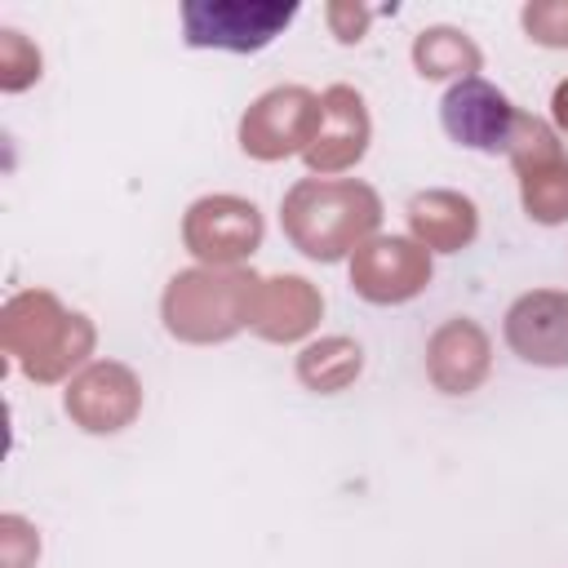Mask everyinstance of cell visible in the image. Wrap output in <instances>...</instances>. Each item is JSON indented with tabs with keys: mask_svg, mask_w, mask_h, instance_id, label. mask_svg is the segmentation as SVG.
Listing matches in <instances>:
<instances>
[{
	"mask_svg": "<svg viewBox=\"0 0 568 568\" xmlns=\"http://www.w3.org/2000/svg\"><path fill=\"white\" fill-rule=\"evenodd\" d=\"M324 133H315V142L320 146H311V160L315 164H346L351 155H359L364 151V102H359V93H351V89H328L324 93Z\"/></svg>",
	"mask_w": 568,
	"mask_h": 568,
	"instance_id": "cell-6",
	"label": "cell"
},
{
	"mask_svg": "<svg viewBox=\"0 0 568 568\" xmlns=\"http://www.w3.org/2000/svg\"><path fill=\"white\" fill-rule=\"evenodd\" d=\"M0 58H4V89H22L40 75V53L22 40V31H0Z\"/></svg>",
	"mask_w": 568,
	"mask_h": 568,
	"instance_id": "cell-10",
	"label": "cell"
},
{
	"mask_svg": "<svg viewBox=\"0 0 568 568\" xmlns=\"http://www.w3.org/2000/svg\"><path fill=\"white\" fill-rule=\"evenodd\" d=\"M506 337L532 364H568V297L559 293L519 297L510 306Z\"/></svg>",
	"mask_w": 568,
	"mask_h": 568,
	"instance_id": "cell-3",
	"label": "cell"
},
{
	"mask_svg": "<svg viewBox=\"0 0 568 568\" xmlns=\"http://www.w3.org/2000/svg\"><path fill=\"white\" fill-rule=\"evenodd\" d=\"M524 31L541 44H568V0H532L524 4Z\"/></svg>",
	"mask_w": 568,
	"mask_h": 568,
	"instance_id": "cell-9",
	"label": "cell"
},
{
	"mask_svg": "<svg viewBox=\"0 0 568 568\" xmlns=\"http://www.w3.org/2000/svg\"><path fill=\"white\" fill-rule=\"evenodd\" d=\"M186 235L204 257H235L257 240V213L253 204H240V200H204L191 213Z\"/></svg>",
	"mask_w": 568,
	"mask_h": 568,
	"instance_id": "cell-5",
	"label": "cell"
},
{
	"mask_svg": "<svg viewBox=\"0 0 568 568\" xmlns=\"http://www.w3.org/2000/svg\"><path fill=\"white\" fill-rule=\"evenodd\" d=\"M373 262H382V271H373V266H359V288L368 293V297H386V280H395V297H408L413 288H417V275H422V266L413 262V253H408V244L404 240H382V244H373V253H368Z\"/></svg>",
	"mask_w": 568,
	"mask_h": 568,
	"instance_id": "cell-8",
	"label": "cell"
},
{
	"mask_svg": "<svg viewBox=\"0 0 568 568\" xmlns=\"http://www.w3.org/2000/svg\"><path fill=\"white\" fill-rule=\"evenodd\" d=\"M439 115H444L448 138L462 146H475V151H510L515 129H519V111L506 102V93H497L479 75L457 80L448 89Z\"/></svg>",
	"mask_w": 568,
	"mask_h": 568,
	"instance_id": "cell-2",
	"label": "cell"
},
{
	"mask_svg": "<svg viewBox=\"0 0 568 568\" xmlns=\"http://www.w3.org/2000/svg\"><path fill=\"white\" fill-rule=\"evenodd\" d=\"M413 62H417L422 75H462V80H470L479 71V49L457 27H426V31H417Z\"/></svg>",
	"mask_w": 568,
	"mask_h": 568,
	"instance_id": "cell-7",
	"label": "cell"
},
{
	"mask_svg": "<svg viewBox=\"0 0 568 568\" xmlns=\"http://www.w3.org/2000/svg\"><path fill=\"white\" fill-rule=\"evenodd\" d=\"M297 4L280 0H186L182 4V36L191 49H231L253 53L266 49L288 22Z\"/></svg>",
	"mask_w": 568,
	"mask_h": 568,
	"instance_id": "cell-1",
	"label": "cell"
},
{
	"mask_svg": "<svg viewBox=\"0 0 568 568\" xmlns=\"http://www.w3.org/2000/svg\"><path fill=\"white\" fill-rule=\"evenodd\" d=\"M368 9H359V4H328V22H333V31H337V40H359L364 36V27H368Z\"/></svg>",
	"mask_w": 568,
	"mask_h": 568,
	"instance_id": "cell-11",
	"label": "cell"
},
{
	"mask_svg": "<svg viewBox=\"0 0 568 568\" xmlns=\"http://www.w3.org/2000/svg\"><path fill=\"white\" fill-rule=\"evenodd\" d=\"M555 120H559V124L568 129V80H564V84L555 89Z\"/></svg>",
	"mask_w": 568,
	"mask_h": 568,
	"instance_id": "cell-12",
	"label": "cell"
},
{
	"mask_svg": "<svg viewBox=\"0 0 568 568\" xmlns=\"http://www.w3.org/2000/svg\"><path fill=\"white\" fill-rule=\"evenodd\" d=\"M315 111L320 106L306 89H275L257 98V106L244 115V146L257 155H284L297 142H306Z\"/></svg>",
	"mask_w": 568,
	"mask_h": 568,
	"instance_id": "cell-4",
	"label": "cell"
}]
</instances>
